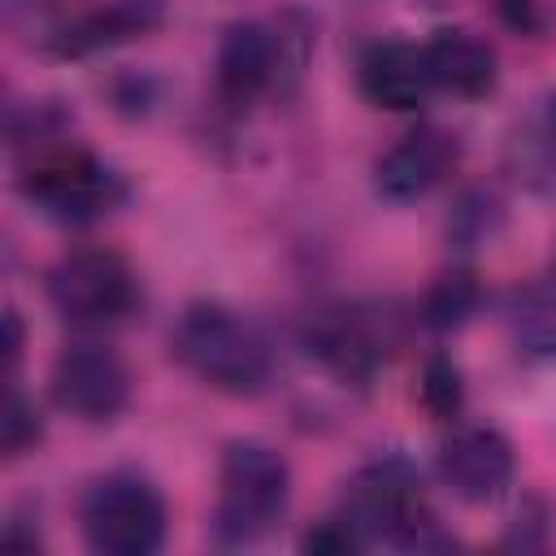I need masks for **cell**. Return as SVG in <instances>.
<instances>
[{
    "instance_id": "obj_1",
    "label": "cell",
    "mask_w": 556,
    "mask_h": 556,
    "mask_svg": "<svg viewBox=\"0 0 556 556\" xmlns=\"http://www.w3.org/2000/svg\"><path fill=\"white\" fill-rule=\"evenodd\" d=\"M178 361L222 395H261L274 378V348L256 321L226 304H191L174 330Z\"/></svg>"
},
{
    "instance_id": "obj_2",
    "label": "cell",
    "mask_w": 556,
    "mask_h": 556,
    "mask_svg": "<svg viewBox=\"0 0 556 556\" xmlns=\"http://www.w3.org/2000/svg\"><path fill=\"white\" fill-rule=\"evenodd\" d=\"M291 504V465L278 447L239 439L222 452L213 534L222 547L261 543Z\"/></svg>"
},
{
    "instance_id": "obj_3",
    "label": "cell",
    "mask_w": 556,
    "mask_h": 556,
    "mask_svg": "<svg viewBox=\"0 0 556 556\" xmlns=\"http://www.w3.org/2000/svg\"><path fill=\"white\" fill-rule=\"evenodd\" d=\"M343 517L361 530V539H378V543H395V547H447L452 539L443 534L434 508L426 504L421 478L413 473L408 460L387 456L365 465L343 495Z\"/></svg>"
},
{
    "instance_id": "obj_4",
    "label": "cell",
    "mask_w": 556,
    "mask_h": 556,
    "mask_svg": "<svg viewBox=\"0 0 556 556\" xmlns=\"http://www.w3.org/2000/svg\"><path fill=\"white\" fill-rule=\"evenodd\" d=\"M304 52L308 30H291V17L235 22L217 43V96L243 109L265 91H287L304 70Z\"/></svg>"
},
{
    "instance_id": "obj_5",
    "label": "cell",
    "mask_w": 556,
    "mask_h": 556,
    "mask_svg": "<svg viewBox=\"0 0 556 556\" xmlns=\"http://www.w3.org/2000/svg\"><path fill=\"white\" fill-rule=\"evenodd\" d=\"M78 526L100 556H152L165 543V500L130 469H113L83 491Z\"/></svg>"
},
{
    "instance_id": "obj_6",
    "label": "cell",
    "mask_w": 556,
    "mask_h": 556,
    "mask_svg": "<svg viewBox=\"0 0 556 556\" xmlns=\"http://www.w3.org/2000/svg\"><path fill=\"white\" fill-rule=\"evenodd\" d=\"M22 195L61 226H87L126 200V182L87 148H43L22 174Z\"/></svg>"
},
{
    "instance_id": "obj_7",
    "label": "cell",
    "mask_w": 556,
    "mask_h": 556,
    "mask_svg": "<svg viewBox=\"0 0 556 556\" xmlns=\"http://www.w3.org/2000/svg\"><path fill=\"white\" fill-rule=\"evenodd\" d=\"M139 300L135 269L113 248L65 252L48 269V304L70 326H109L122 321Z\"/></svg>"
},
{
    "instance_id": "obj_8",
    "label": "cell",
    "mask_w": 556,
    "mask_h": 556,
    "mask_svg": "<svg viewBox=\"0 0 556 556\" xmlns=\"http://www.w3.org/2000/svg\"><path fill=\"white\" fill-rule=\"evenodd\" d=\"M52 400L78 421H113L130 404V369L104 343H74L52 365Z\"/></svg>"
},
{
    "instance_id": "obj_9",
    "label": "cell",
    "mask_w": 556,
    "mask_h": 556,
    "mask_svg": "<svg viewBox=\"0 0 556 556\" xmlns=\"http://www.w3.org/2000/svg\"><path fill=\"white\" fill-rule=\"evenodd\" d=\"M513 443L495 426H460L439 443V473L465 504H491L513 482Z\"/></svg>"
},
{
    "instance_id": "obj_10",
    "label": "cell",
    "mask_w": 556,
    "mask_h": 556,
    "mask_svg": "<svg viewBox=\"0 0 556 556\" xmlns=\"http://www.w3.org/2000/svg\"><path fill=\"white\" fill-rule=\"evenodd\" d=\"M460 161V143L452 130L443 126H417L408 130L395 148H387L374 165V187L395 200V204H413L421 195H430L439 182H447V174Z\"/></svg>"
},
{
    "instance_id": "obj_11",
    "label": "cell",
    "mask_w": 556,
    "mask_h": 556,
    "mask_svg": "<svg viewBox=\"0 0 556 556\" xmlns=\"http://www.w3.org/2000/svg\"><path fill=\"white\" fill-rule=\"evenodd\" d=\"M304 352L343 382H365L382 361L374 321L356 308H321L304 321Z\"/></svg>"
},
{
    "instance_id": "obj_12",
    "label": "cell",
    "mask_w": 556,
    "mask_h": 556,
    "mask_svg": "<svg viewBox=\"0 0 556 556\" xmlns=\"http://www.w3.org/2000/svg\"><path fill=\"white\" fill-rule=\"evenodd\" d=\"M165 22V4L161 0H109L96 4L70 22H61L48 35V52L56 56H91L130 39H143L148 30H156Z\"/></svg>"
},
{
    "instance_id": "obj_13",
    "label": "cell",
    "mask_w": 556,
    "mask_h": 556,
    "mask_svg": "<svg viewBox=\"0 0 556 556\" xmlns=\"http://www.w3.org/2000/svg\"><path fill=\"white\" fill-rule=\"evenodd\" d=\"M426 48V70H430V83L456 100H482L495 91V78H500V61H495V48L465 30V26H447V30H434Z\"/></svg>"
},
{
    "instance_id": "obj_14",
    "label": "cell",
    "mask_w": 556,
    "mask_h": 556,
    "mask_svg": "<svg viewBox=\"0 0 556 556\" xmlns=\"http://www.w3.org/2000/svg\"><path fill=\"white\" fill-rule=\"evenodd\" d=\"M430 70L426 48L408 39H382L361 56V91L369 104L387 113H413L430 96Z\"/></svg>"
},
{
    "instance_id": "obj_15",
    "label": "cell",
    "mask_w": 556,
    "mask_h": 556,
    "mask_svg": "<svg viewBox=\"0 0 556 556\" xmlns=\"http://www.w3.org/2000/svg\"><path fill=\"white\" fill-rule=\"evenodd\" d=\"M478 308H482V287H478V278H473L469 269H447V274H439V278L426 287V295H421V321H426L430 330H439V334L460 330L465 321H473Z\"/></svg>"
},
{
    "instance_id": "obj_16",
    "label": "cell",
    "mask_w": 556,
    "mask_h": 556,
    "mask_svg": "<svg viewBox=\"0 0 556 556\" xmlns=\"http://www.w3.org/2000/svg\"><path fill=\"white\" fill-rule=\"evenodd\" d=\"M508 326L530 356H556V291L526 287L508 304Z\"/></svg>"
},
{
    "instance_id": "obj_17",
    "label": "cell",
    "mask_w": 556,
    "mask_h": 556,
    "mask_svg": "<svg viewBox=\"0 0 556 556\" xmlns=\"http://www.w3.org/2000/svg\"><path fill=\"white\" fill-rule=\"evenodd\" d=\"M417 395H421V404H426L430 417H439V421L456 417L460 404H465V382H460L456 361H452V356H430L426 369H421V387H417Z\"/></svg>"
},
{
    "instance_id": "obj_18",
    "label": "cell",
    "mask_w": 556,
    "mask_h": 556,
    "mask_svg": "<svg viewBox=\"0 0 556 556\" xmlns=\"http://www.w3.org/2000/svg\"><path fill=\"white\" fill-rule=\"evenodd\" d=\"M495 226H500V200H495L491 191H469V195L456 204L452 222H447V230H452V239H456L460 248L482 243Z\"/></svg>"
},
{
    "instance_id": "obj_19",
    "label": "cell",
    "mask_w": 556,
    "mask_h": 556,
    "mask_svg": "<svg viewBox=\"0 0 556 556\" xmlns=\"http://www.w3.org/2000/svg\"><path fill=\"white\" fill-rule=\"evenodd\" d=\"M43 434V421H39V408L17 391L9 387V400H4V456H22L39 443Z\"/></svg>"
},
{
    "instance_id": "obj_20",
    "label": "cell",
    "mask_w": 556,
    "mask_h": 556,
    "mask_svg": "<svg viewBox=\"0 0 556 556\" xmlns=\"http://www.w3.org/2000/svg\"><path fill=\"white\" fill-rule=\"evenodd\" d=\"M365 539H361V530L339 513V517H326V521H317L304 539H300V547L304 552H330V556H339V552H356Z\"/></svg>"
},
{
    "instance_id": "obj_21",
    "label": "cell",
    "mask_w": 556,
    "mask_h": 556,
    "mask_svg": "<svg viewBox=\"0 0 556 556\" xmlns=\"http://www.w3.org/2000/svg\"><path fill=\"white\" fill-rule=\"evenodd\" d=\"M495 9L517 30H539V22H543L539 17V0H495Z\"/></svg>"
},
{
    "instance_id": "obj_22",
    "label": "cell",
    "mask_w": 556,
    "mask_h": 556,
    "mask_svg": "<svg viewBox=\"0 0 556 556\" xmlns=\"http://www.w3.org/2000/svg\"><path fill=\"white\" fill-rule=\"evenodd\" d=\"M4 326H9V343H4V348H9V374H13V369H17V356H22V317L9 308V313H4Z\"/></svg>"
},
{
    "instance_id": "obj_23",
    "label": "cell",
    "mask_w": 556,
    "mask_h": 556,
    "mask_svg": "<svg viewBox=\"0 0 556 556\" xmlns=\"http://www.w3.org/2000/svg\"><path fill=\"white\" fill-rule=\"evenodd\" d=\"M543 139L556 148V100L547 104V117H543Z\"/></svg>"
},
{
    "instance_id": "obj_24",
    "label": "cell",
    "mask_w": 556,
    "mask_h": 556,
    "mask_svg": "<svg viewBox=\"0 0 556 556\" xmlns=\"http://www.w3.org/2000/svg\"><path fill=\"white\" fill-rule=\"evenodd\" d=\"M426 4H443V0H426Z\"/></svg>"
}]
</instances>
